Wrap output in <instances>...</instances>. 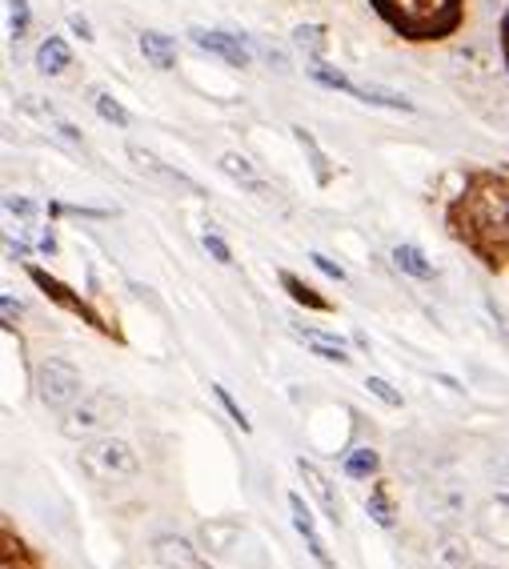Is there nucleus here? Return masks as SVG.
<instances>
[{"label": "nucleus", "mask_w": 509, "mask_h": 569, "mask_svg": "<svg viewBox=\"0 0 509 569\" xmlns=\"http://www.w3.org/2000/svg\"><path fill=\"white\" fill-rule=\"evenodd\" d=\"M213 397H217V401H221V406H224V413H229V417H233V421H237V426H241V429H249V421H244V413H241V406H237V401H233V397H229V389H224V386H213Z\"/></svg>", "instance_id": "obj_30"}, {"label": "nucleus", "mask_w": 509, "mask_h": 569, "mask_svg": "<svg viewBox=\"0 0 509 569\" xmlns=\"http://www.w3.org/2000/svg\"><path fill=\"white\" fill-rule=\"evenodd\" d=\"M69 24H72V32H81V41H92V29H89V21H84V17H77V12H72Z\"/></svg>", "instance_id": "obj_33"}, {"label": "nucleus", "mask_w": 509, "mask_h": 569, "mask_svg": "<svg viewBox=\"0 0 509 569\" xmlns=\"http://www.w3.org/2000/svg\"><path fill=\"white\" fill-rule=\"evenodd\" d=\"M346 473L349 478H369V473H377V453L373 449H353L346 458Z\"/></svg>", "instance_id": "obj_21"}, {"label": "nucleus", "mask_w": 509, "mask_h": 569, "mask_svg": "<svg viewBox=\"0 0 509 569\" xmlns=\"http://www.w3.org/2000/svg\"><path fill=\"white\" fill-rule=\"evenodd\" d=\"M221 169H224L229 177H233V181L241 184V189H249L253 197H261V201H273V189L266 184V177L257 173L249 157H241V153H224V157H221Z\"/></svg>", "instance_id": "obj_10"}, {"label": "nucleus", "mask_w": 509, "mask_h": 569, "mask_svg": "<svg viewBox=\"0 0 509 569\" xmlns=\"http://www.w3.org/2000/svg\"><path fill=\"white\" fill-rule=\"evenodd\" d=\"M429 566L433 569H469V546L458 533H441L433 546H429Z\"/></svg>", "instance_id": "obj_12"}, {"label": "nucleus", "mask_w": 509, "mask_h": 569, "mask_svg": "<svg viewBox=\"0 0 509 569\" xmlns=\"http://www.w3.org/2000/svg\"><path fill=\"white\" fill-rule=\"evenodd\" d=\"M97 112H101L109 124H117V129H129V112L121 109V101H112L109 92H97Z\"/></svg>", "instance_id": "obj_22"}, {"label": "nucleus", "mask_w": 509, "mask_h": 569, "mask_svg": "<svg viewBox=\"0 0 509 569\" xmlns=\"http://www.w3.org/2000/svg\"><path fill=\"white\" fill-rule=\"evenodd\" d=\"M369 513L377 518V526H393V509L386 501V489H373L369 493Z\"/></svg>", "instance_id": "obj_27"}, {"label": "nucleus", "mask_w": 509, "mask_h": 569, "mask_svg": "<svg viewBox=\"0 0 509 569\" xmlns=\"http://www.w3.org/2000/svg\"><path fill=\"white\" fill-rule=\"evenodd\" d=\"M281 281H286V289L297 297V301H306V306H313V309H326V301H321V297H317L313 289H306V284L297 281L293 273H281Z\"/></svg>", "instance_id": "obj_25"}, {"label": "nucleus", "mask_w": 509, "mask_h": 569, "mask_svg": "<svg viewBox=\"0 0 509 569\" xmlns=\"http://www.w3.org/2000/svg\"><path fill=\"white\" fill-rule=\"evenodd\" d=\"M366 389L377 397V401H386V406H393V409L401 406V393H398V389H393V386H389V381H381V377H369Z\"/></svg>", "instance_id": "obj_28"}, {"label": "nucleus", "mask_w": 509, "mask_h": 569, "mask_svg": "<svg viewBox=\"0 0 509 569\" xmlns=\"http://www.w3.org/2000/svg\"><path fill=\"white\" fill-rule=\"evenodd\" d=\"M293 37H297V44H301V49H309L313 57H321V49H326V37H321V29H317V24H301Z\"/></svg>", "instance_id": "obj_24"}, {"label": "nucleus", "mask_w": 509, "mask_h": 569, "mask_svg": "<svg viewBox=\"0 0 509 569\" xmlns=\"http://www.w3.org/2000/svg\"><path fill=\"white\" fill-rule=\"evenodd\" d=\"M141 52H144V61L153 64V69L169 72L177 64V49L169 37H161V32H141Z\"/></svg>", "instance_id": "obj_15"}, {"label": "nucleus", "mask_w": 509, "mask_h": 569, "mask_svg": "<svg viewBox=\"0 0 509 569\" xmlns=\"http://www.w3.org/2000/svg\"><path fill=\"white\" fill-rule=\"evenodd\" d=\"M17 313H21V309L12 306V297H4V321H12V317H17Z\"/></svg>", "instance_id": "obj_34"}, {"label": "nucleus", "mask_w": 509, "mask_h": 569, "mask_svg": "<svg viewBox=\"0 0 509 569\" xmlns=\"http://www.w3.org/2000/svg\"><path fill=\"white\" fill-rule=\"evenodd\" d=\"M81 389V373L69 361H61V357H49V361L37 366V393H41V401L49 409H72L84 397Z\"/></svg>", "instance_id": "obj_6"}, {"label": "nucleus", "mask_w": 509, "mask_h": 569, "mask_svg": "<svg viewBox=\"0 0 509 569\" xmlns=\"http://www.w3.org/2000/svg\"><path fill=\"white\" fill-rule=\"evenodd\" d=\"M469 229L486 244H509V181H486L473 184L466 204Z\"/></svg>", "instance_id": "obj_1"}, {"label": "nucleus", "mask_w": 509, "mask_h": 569, "mask_svg": "<svg viewBox=\"0 0 509 569\" xmlns=\"http://www.w3.org/2000/svg\"><path fill=\"white\" fill-rule=\"evenodd\" d=\"M418 506H421V518H426L429 526L453 529L461 518H466L469 493L458 486V481H433V486L421 489Z\"/></svg>", "instance_id": "obj_7"}, {"label": "nucleus", "mask_w": 509, "mask_h": 569, "mask_svg": "<svg viewBox=\"0 0 509 569\" xmlns=\"http://www.w3.org/2000/svg\"><path fill=\"white\" fill-rule=\"evenodd\" d=\"M201 546L221 561H233L244 569H261L266 566V549L261 541L241 526V521H209L201 526Z\"/></svg>", "instance_id": "obj_3"}, {"label": "nucleus", "mask_w": 509, "mask_h": 569, "mask_svg": "<svg viewBox=\"0 0 509 569\" xmlns=\"http://www.w3.org/2000/svg\"><path fill=\"white\" fill-rule=\"evenodd\" d=\"M289 513H293V526H297V533H301V538L309 541V553H313L317 561H321V566H333V561H329V549H326V541H321V533H317V526H313V513H309L306 509V501L297 498H289Z\"/></svg>", "instance_id": "obj_13"}, {"label": "nucleus", "mask_w": 509, "mask_h": 569, "mask_svg": "<svg viewBox=\"0 0 509 569\" xmlns=\"http://www.w3.org/2000/svg\"><path fill=\"white\" fill-rule=\"evenodd\" d=\"M204 249H209V253H213V261H221V264H233V253H229V244H224V237H221V233H213V229H209V233H204Z\"/></svg>", "instance_id": "obj_29"}, {"label": "nucleus", "mask_w": 509, "mask_h": 569, "mask_svg": "<svg viewBox=\"0 0 509 569\" xmlns=\"http://www.w3.org/2000/svg\"><path fill=\"white\" fill-rule=\"evenodd\" d=\"M129 157H133V161L141 164V173H149V177H161V181H173V184H189L181 173H169V169H164V164L157 161L153 153H144V149H137V144H133V149H129ZM189 189H193V184H189Z\"/></svg>", "instance_id": "obj_20"}, {"label": "nucleus", "mask_w": 509, "mask_h": 569, "mask_svg": "<svg viewBox=\"0 0 509 569\" xmlns=\"http://www.w3.org/2000/svg\"><path fill=\"white\" fill-rule=\"evenodd\" d=\"M478 533L489 546L509 549V493H493V498L478 509Z\"/></svg>", "instance_id": "obj_8"}, {"label": "nucleus", "mask_w": 509, "mask_h": 569, "mask_svg": "<svg viewBox=\"0 0 509 569\" xmlns=\"http://www.w3.org/2000/svg\"><path fill=\"white\" fill-rule=\"evenodd\" d=\"M153 558H157V566H164V569H201L197 549L184 538H173V533L153 541Z\"/></svg>", "instance_id": "obj_11"}, {"label": "nucleus", "mask_w": 509, "mask_h": 569, "mask_svg": "<svg viewBox=\"0 0 509 569\" xmlns=\"http://www.w3.org/2000/svg\"><path fill=\"white\" fill-rule=\"evenodd\" d=\"M389 17L398 21V29L413 32V37H429V32H446L458 21V0H381Z\"/></svg>", "instance_id": "obj_4"}, {"label": "nucleus", "mask_w": 509, "mask_h": 569, "mask_svg": "<svg viewBox=\"0 0 509 569\" xmlns=\"http://www.w3.org/2000/svg\"><path fill=\"white\" fill-rule=\"evenodd\" d=\"M469 569H493V566H469Z\"/></svg>", "instance_id": "obj_35"}, {"label": "nucleus", "mask_w": 509, "mask_h": 569, "mask_svg": "<svg viewBox=\"0 0 509 569\" xmlns=\"http://www.w3.org/2000/svg\"><path fill=\"white\" fill-rule=\"evenodd\" d=\"M313 264H317V269H321L326 277H333V281H346V269H341L337 261H329L326 253H313Z\"/></svg>", "instance_id": "obj_31"}, {"label": "nucleus", "mask_w": 509, "mask_h": 569, "mask_svg": "<svg viewBox=\"0 0 509 569\" xmlns=\"http://www.w3.org/2000/svg\"><path fill=\"white\" fill-rule=\"evenodd\" d=\"M297 337H301V341H306V346L313 349L317 357H326V361H337V366H346V361H349L346 349L337 346V341H329V337H321V333H301V329H297Z\"/></svg>", "instance_id": "obj_19"}, {"label": "nucleus", "mask_w": 509, "mask_h": 569, "mask_svg": "<svg viewBox=\"0 0 509 569\" xmlns=\"http://www.w3.org/2000/svg\"><path fill=\"white\" fill-rule=\"evenodd\" d=\"M197 49L213 52L221 57L224 64H233V69H244L249 64V49L241 44V37H229V32H217V29H189Z\"/></svg>", "instance_id": "obj_9"}, {"label": "nucleus", "mask_w": 509, "mask_h": 569, "mask_svg": "<svg viewBox=\"0 0 509 569\" xmlns=\"http://www.w3.org/2000/svg\"><path fill=\"white\" fill-rule=\"evenodd\" d=\"M353 97H361V101H369V104H386V109H401V112H413V101H406L401 92H389V89H381V84H353Z\"/></svg>", "instance_id": "obj_18"}, {"label": "nucleus", "mask_w": 509, "mask_h": 569, "mask_svg": "<svg viewBox=\"0 0 509 569\" xmlns=\"http://www.w3.org/2000/svg\"><path fill=\"white\" fill-rule=\"evenodd\" d=\"M81 466L89 469V478H97V481H129V478H137L141 461H137L129 441L97 438L81 449Z\"/></svg>", "instance_id": "obj_5"}, {"label": "nucleus", "mask_w": 509, "mask_h": 569, "mask_svg": "<svg viewBox=\"0 0 509 569\" xmlns=\"http://www.w3.org/2000/svg\"><path fill=\"white\" fill-rule=\"evenodd\" d=\"M4 209L17 213V217H32V204L24 201V197H4Z\"/></svg>", "instance_id": "obj_32"}, {"label": "nucleus", "mask_w": 509, "mask_h": 569, "mask_svg": "<svg viewBox=\"0 0 509 569\" xmlns=\"http://www.w3.org/2000/svg\"><path fill=\"white\" fill-rule=\"evenodd\" d=\"M297 469H301V478L309 481V489H313V498L321 501V506H326L329 521H333V526H337V521H341V498H337V493H333V486H329V478H326V473H321V469L313 466V461H306V458L297 461Z\"/></svg>", "instance_id": "obj_14"}, {"label": "nucleus", "mask_w": 509, "mask_h": 569, "mask_svg": "<svg viewBox=\"0 0 509 569\" xmlns=\"http://www.w3.org/2000/svg\"><path fill=\"white\" fill-rule=\"evenodd\" d=\"M124 417V401L112 389H92L84 393L72 409H64L61 433L64 438H92V433H104Z\"/></svg>", "instance_id": "obj_2"}, {"label": "nucleus", "mask_w": 509, "mask_h": 569, "mask_svg": "<svg viewBox=\"0 0 509 569\" xmlns=\"http://www.w3.org/2000/svg\"><path fill=\"white\" fill-rule=\"evenodd\" d=\"M393 264H398L401 273L418 277V281H429V277H433V264L426 261V253H421L418 244H398V249H393Z\"/></svg>", "instance_id": "obj_16"}, {"label": "nucleus", "mask_w": 509, "mask_h": 569, "mask_svg": "<svg viewBox=\"0 0 509 569\" xmlns=\"http://www.w3.org/2000/svg\"><path fill=\"white\" fill-rule=\"evenodd\" d=\"M37 64H41V72H49V77H57V72H64L72 64V52L69 44L61 41V37H49V41L41 44V52H37Z\"/></svg>", "instance_id": "obj_17"}, {"label": "nucleus", "mask_w": 509, "mask_h": 569, "mask_svg": "<svg viewBox=\"0 0 509 569\" xmlns=\"http://www.w3.org/2000/svg\"><path fill=\"white\" fill-rule=\"evenodd\" d=\"M489 478L501 481V486H509V446H501V449L489 453Z\"/></svg>", "instance_id": "obj_26"}, {"label": "nucleus", "mask_w": 509, "mask_h": 569, "mask_svg": "<svg viewBox=\"0 0 509 569\" xmlns=\"http://www.w3.org/2000/svg\"><path fill=\"white\" fill-rule=\"evenodd\" d=\"M4 4H9V32L21 41L29 32V0H4Z\"/></svg>", "instance_id": "obj_23"}]
</instances>
